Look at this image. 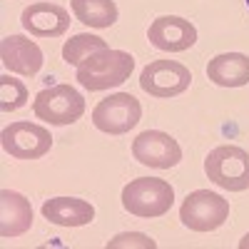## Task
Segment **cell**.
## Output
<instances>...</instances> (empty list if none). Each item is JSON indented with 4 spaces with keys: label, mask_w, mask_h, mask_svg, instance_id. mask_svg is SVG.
I'll return each instance as SVG.
<instances>
[{
    "label": "cell",
    "mask_w": 249,
    "mask_h": 249,
    "mask_svg": "<svg viewBox=\"0 0 249 249\" xmlns=\"http://www.w3.org/2000/svg\"><path fill=\"white\" fill-rule=\"evenodd\" d=\"M135 70V57L124 50H112L102 48L77 65V82L90 92L110 90L122 85L124 80H130Z\"/></svg>",
    "instance_id": "obj_1"
},
{
    "label": "cell",
    "mask_w": 249,
    "mask_h": 249,
    "mask_svg": "<svg viewBox=\"0 0 249 249\" xmlns=\"http://www.w3.org/2000/svg\"><path fill=\"white\" fill-rule=\"evenodd\" d=\"M175 204V187L160 177H137L122 190V207L135 217H162Z\"/></svg>",
    "instance_id": "obj_2"
},
{
    "label": "cell",
    "mask_w": 249,
    "mask_h": 249,
    "mask_svg": "<svg viewBox=\"0 0 249 249\" xmlns=\"http://www.w3.org/2000/svg\"><path fill=\"white\" fill-rule=\"evenodd\" d=\"M204 172L227 192L249 190V152L237 144H219L204 160Z\"/></svg>",
    "instance_id": "obj_3"
},
{
    "label": "cell",
    "mask_w": 249,
    "mask_h": 249,
    "mask_svg": "<svg viewBox=\"0 0 249 249\" xmlns=\"http://www.w3.org/2000/svg\"><path fill=\"white\" fill-rule=\"evenodd\" d=\"M179 219L192 232H214L230 219V202L210 190H195L184 197Z\"/></svg>",
    "instance_id": "obj_4"
},
{
    "label": "cell",
    "mask_w": 249,
    "mask_h": 249,
    "mask_svg": "<svg viewBox=\"0 0 249 249\" xmlns=\"http://www.w3.org/2000/svg\"><path fill=\"white\" fill-rule=\"evenodd\" d=\"M33 112L50 124H72L85 115V97L72 85H53L35 95Z\"/></svg>",
    "instance_id": "obj_5"
},
{
    "label": "cell",
    "mask_w": 249,
    "mask_h": 249,
    "mask_svg": "<svg viewBox=\"0 0 249 249\" xmlns=\"http://www.w3.org/2000/svg\"><path fill=\"white\" fill-rule=\"evenodd\" d=\"M142 117L140 100L130 92H115L100 100L92 110V124L100 132L107 135H124L130 132Z\"/></svg>",
    "instance_id": "obj_6"
},
{
    "label": "cell",
    "mask_w": 249,
    "mask_h": 249,
    "mask_svg": "<svg viewBox=\"0 0 249 249\" xmlns=\"http://www.w3.org/2000/svg\"><path fill=\"white\" fill-rule=\"evenodd\" d=\"M3 150L15 160H40L50 152L53 135L48 127L35 122H13L0 135Z\"/></svg>",
    "instance_id": "obj_7"
},
{
    "label": "cell",
    "mask_w": 249,
    "mask_h": 249,
    "mask_svg": "<svg viewBox=\"0 0 249 249\" xmlns=\"http://www.w3.org/2000/svg\"><path fill=\"white\" fill-rule=\"evenodd\" d=\"M192 82V72L182 62L175 60H155L140 75V88L152 97H175L182 95Z\"/></svg>",
    "instance_id": "obj_8"
},
{
    "label": "cell",
    "mask_w": 249,
    "mask_h": 249,
    "mask_svg": "<svg viewBox=\"0 0 249 249\" xmlns=\"http://www.w3.org/2000/svg\"><path fill=\"white\" fill-rule=\"evenodd\" d=\"M132 155L140 164L155 170H170L182 160L179 142L162 130H144L132 140Z\"/></svg>",
    "instance_id": "obj_9"
},
{
    "label": "cell",
    "mask_w": 249,
    "mask_h": 249,
    "mask_svg": "<svg viewBox=\"0 0 249 249\" xmlns=\"http://www.w3.org/2000/svg\"><path fill=\"white\" fill-rule=\"evenodd\" d=\"M147 40L162 53H184L197 43V28L179 15H160L147 28Z\"/></svg>",
    "instance_id": "obj_10"
},
{
    "label": "cell",
    "mask_w": 249,
    "mask_h": 249,
    "mask_svg": "<svg viewBox=\"0 0 249 249\" xmlns=\"http://www.w3.org/2000/svg\"><path fill=\"white\" fill-rule=\"evenodd\" d=\"M0 60L15 75L35 77L43 68V50L25 35H8L0 43Z\"/></svg>",
    "instance_id": "obj_11"
},
{
    "label": "cell",
    "mask_w": 249,
    "mask_h": 249,
    "mask_svg": "<svg viewBox=\"0 0 249 249\" xmlns=\"http://www.w3.org/2000/svg\"><path fill=\"white\" fill-rule=\"evenodd\" d=\"M20 20L35 37H60L70 28V13L55 3H33L23 10Z\"/></svg>",
    "instance_id": "obj_12"
},
{
    "label": "cell",
    "mask_w": 249,
    "mask_h": 249,
    "mask_svg": "<svg viewBox=\"0 0 249 249\" xmlns=\"http://www.w3.org/2000/svg\"><path fill=\"white\" fill-rule=\"evenodd\" d=\"M33 227V207L30 199L20 192L3 190L0 192V237H20Z\"/></svg>",
    "instance_id": "obj_13"
},
{
    "label": "cell",
    "mask_w": 249,
    "mask_h": 249,
    "mask_svg": "<svg viewBox=\"0 0 249 249\" xmlns=\"http://www.w3.org/2000/svg\"><path fill=\"white\" fill-rule=\"evenodd\" d=\"M43 217L57 227H85L95 219V207L80 197H53L43 204Z\"/></svg>",
    "instance_id": "obj_14"
},
{
    "label": "cell",
    "mask_w": 249,
    "mask_h": 249,
    "mask_svg": "<svg viewBox=\"0 0 249 249\" xmlns=\"http://www.w3.org/2000/svg\"><path fill=\"white\" fill-rule=\"evenodd\" d=\"M207 77L219 88H242L249 82V57L242 53H222L210 60Z\"/></svg>",
    "instance_id": "obj_15"
},
{
    "label": "cell",
    "mask_w": 249,
    "mask_h": 249,
    "mask_svg": "<svg viewBox=\"0 0 249 249\" xmlns=\"http://www.w3.org/2000/svg\"><path fill=\"white\" fill-rule=\"evenodd\" d=\"M70 5L80 23L97 28V30L115 25V20H117L115 0H70Z\"/></svg>",
    "instance_id": "obj_16"
},
{
    "label": "cell",
    "mask_w": 249,
    "mask_h": 249,
    "mask_svg": "<svg viewBox=\"0 0 249 249\" xmlns=\"http://www.w3.org/2000/svg\"><path fill=\"white\" fill-rule=\"evenodd\" d=\"M107 48V43L102 40L100 35H90V33H80V35H72L65 45H62V60L68 65H80L88 55Z\"/></svg>",
    "instance_id": "obj_17"
},
{
    "label": "cell",
    "mask_w": 249,
    "mask_h": 249,
    "mask_svg": "<svg viewBox=\"0 0 249 249\" xmlns=\"http://www.w3.org/2000/svg\"><path fill=\"white\" fill-rule=\"evenodd\" d=\"M28 105V88L10 75H0V110L15 112Z\"/></svg>",
    "instance_id": "obj_18"
},
{
    "label": "cell",
    "mask_w": 249,
    "mask_h": 249,
    "mask_svg": "<svg viewBox=\"0 0 249 249\" xmlns=\"http://www.w3.org/2000/svg\"><path fill=\"white\" fill-rule=\"evenodd\" d=\"M120 247H144V249H155L157 242L150 239L147 234H140V232H124L117 234L107 242V249H120Z\"/></svg>",
    "instance_id": "obj_19"
},
{
    "label": "cell",
    "mask_w": 249,
    "mask_h": 249,
    "mask_svg": "<svg viewBox=\"0 0 249 249\" xmlns=\"http://www.w3.org/2000/svg\"><path fill=\"white\" fill-rule=\"evenodd\" d=\"M239 249H249V234H244V237L239 239Z\"/></svg>",
    "instance_id": "obj_20"
},
{
    "label": "cell",
    "mask_w": 249,
    "mask_h": 249,
    "mask_svg": "<svg viewBox=\"0 0 249 249\" xmlns=\"http://www.w3.org/2000/svg\"><path fill=\"white\" fill-rule=\"evenodd\" d=\"M247 5H249V0H247Z\"/></svg>",
    "instance_id": "obj_21"
}]
</instances>
